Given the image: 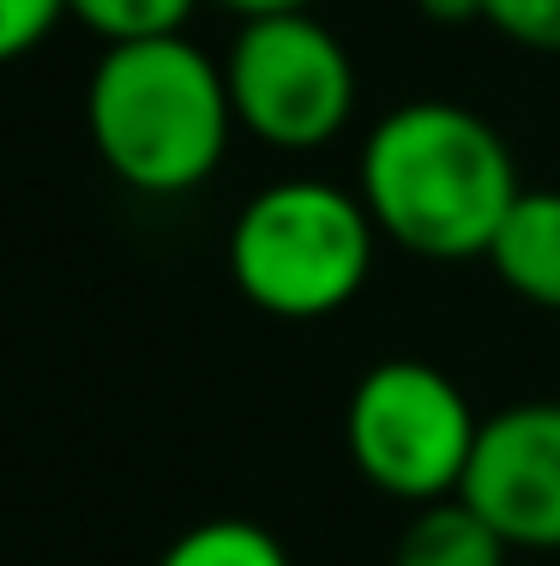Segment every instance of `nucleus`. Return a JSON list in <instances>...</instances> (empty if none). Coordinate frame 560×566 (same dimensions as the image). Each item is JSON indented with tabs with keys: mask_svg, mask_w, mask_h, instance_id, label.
I'll return each mask as SVG.
<instances>
[{
	"mask_svg": "<svg viewBox=\"0 0 560 566\" xmlns=\"http://www.w3.org/2000/svg\"><path fill=\"white\" fill-rule=\"evenodd\" d=\"M483 24L530 55H560V0H483Z\"/></svg>",
	"mask_w": 560,
	"mask_h": 566,
	"instance_id": "obj_11",
	"label": "nucleus"
},
{
	"mask_svg": "<svg viewBox=\"0 0 560 566\" xmlns=\"http://www.w3.org/2000/svg\"><path fill=\"white\" fill-rule=\"evenodd\" d=\"M242 19H272V12H314V0H223Z\"/></svg>",
	"mask_w": 560,
	"mask_h": 566,
	"instance_id": "obj_14",
	"label": "nucleus"
},
{
	"mask_svg": "<svg viewBox=\"0 0 560 566\" xmlns=\"http://www.w3.org/2000/svg\"><path fill=\"white\" fill-rule=\"evenodd\" d=\"M362 193L331 181H277L230 223V283L272 319H326L362 295L373 272Z\"/></svg>",
	"mask_w": 560,
	"mask_h": 566,
	"instance_id": "obj_3",
	"label": "nucleus"
},
{
	"mask_svg": "<svg viewBox=\"0 0 560 566\" xmlns=\"http://www.w3.org/2000/svg\"><path fill=\"white\" fill-rule=\"evenodd\" d=\"M392 566H506V543L464 494H446L434 506H416L392 548Z\"/></svg>",
	"mask_w": 560,
	"mask_h": 566,
	"instance_id": "obj_8",
	"label": "nucleus"
},
{
	"mask_svg": "<svg viewBox=\"0 0 560 566\" xmlns=\"http://www.w3.org/2000/svg\"><path fill=\"white\" fill-rule=\"evenodd\" d=\"M223 78L235 127L272 151H326L356 115V61L314 12L242 19Z\"/></svg>",
	"mask_w": 560,
	"mask_h": 566,
	"instance_id": "obj_5",
	"label": "nucleus"
},
{
	"mask_svg": "<svg viewBox=\"0 0 560 566\" xmlns=\"http://www.w3.org/2000/svg\"><path fill=\"white\" fill-rule=\"evenodd\" d=\"M464 501L506 548H560V403H513L483 416Z\"/></svg>",
	"mask_w": 560,
	"mask_h": 566,
	"instance_id": "obj_6",
	"label": "nucleus"
},
{
	"mask_svg": "<svg viewBox=\"0 0 560 566\" xmlns=\"http://www.w3.org/2000/svg\"><path fill=\"white\" fill-rule=\"evenodd\" d=\"M373 229L422 260H488L525 181L500 127L464 103H404L380 115L356 169Z\"/></svg>",
	"mask_w": 560,
	"mask_h": 566,
	"instance_id": "obj_1",
	"label": "nucleus"
},
{
	"mask_svg": "<svg viewBox=\"0 0 560 566\" xmlns=\"http://www.w3.org/2000/svg\"><path fill=\"white\" fill-rule=\"evenodd\" d=\"M488 265L518 302L560 314V187H525L506 211Z\"/></svg>",
	"mask_w": 560,
	"mask_h": 566,
	"instance_id": "obj_7",
	"label": "nucleus"
},
{
	"mask_svg": "<svg viewBox=\"0 0 560 566\" xmlns=\"http://www.w3.org/2000/svg\"><path fill=\"white\" fill-rule=\"evenodd\" d=\"M199 0H66V19H78L91 36L109 43H151V36H181Z\"/></svg>",
	"mask_w": 560,
	"mask_h": 566,
	"instance_id": "obj_10",
	"label": "nucleus"
},
{
	"mask_svg": "<svg viewBox=\"0 0 560 566\" xmlns=\"http://www.w3.org/2000/svg\"><path fill=\"white\" fill-rule=\"evenodd\" d=\"M157 566H289V555L253 518H199L157 555Z\"/></svg>",
	"mask_w": 560,
	"mask_h": 566,
	"instance_id": "obj_9",
	"label": "nucleus"
},
{
	"mask_svg": "<svg viewBox=\"0 0 560 566\" xmlns=\"http://www.w3.org/2000/svg\"><path fill=\"white\" fill-rule=\"evenodd\" d=\"M85 133L103 169L133 193H193L223 169L235 139L223 61L187 36L109 43L85 85Z\"/></svg>",
	"mask_w": 560,
	"mask_h": 566,
	"instance_id": "obj_2",
	"label": "nucleus"
},
{
	"mask_svg": "<svg viewBox=\"0 0 560 566\" xmlns=\"http://www.w3.org/2000/svg\"><path fill=\"white\" fill-rule=\"evenodd\" d=\"M476 434H483V416L471 410L458 380L416 356L373 361L344 410L356 470L404 506H434L458 494Z\"/></svg>",
	"mask_w": 560,
	"mask_h": 566,
	"instance_id": "obj_4",
	"label": "nucleus"
},
{
	"mask_svg": "<svg viewBox=\"0 0 560 566\" xmlns=\"http://www.w3.org/2000/svg\"><path fill=\"white\" fill-rule=\"evenodd\" d=\"M66 19V0H0V66L24 61Z\"/></svg>",
	"mask_w": 560,
	"mask_h": 566,
	"instance_id": "obj_12",
	"label": "nucleus"
},
{
	"mask_svg": "<svg viewBox=\"0 0 560 566\" xmlns=\"http://www.w3.org/2000/svg\"><path fill=\"white\" fill-rule=\"evenodd\" d=\"M434 24H483V0H416Z\"/></svg>",
	"mask_w": 560,
	"mask_h": 566,
	"instance_id": "obj_13",
	"label": "nucleus"
}]
</instances>
